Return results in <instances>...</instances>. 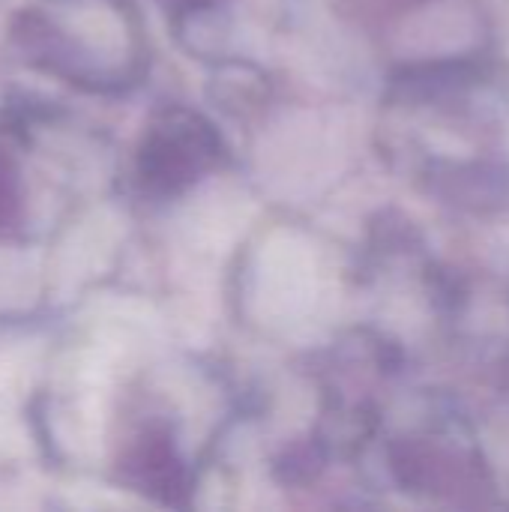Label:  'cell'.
<instances>
[{"mask_svg": "<svg viewBox=\"0 0 509 512\" xmlns=\"http://www.w3.org/2000/svg\"><path fill=\"white\" fill-rule=\"evenodd\" d=\"M18 216V180L9 159L0 156V228H6Z\"/></svg>", "mask_w": 509, "mask_h": 512, "instance_id": "obj_2", "label": "cell"}, {"mask_svg": "<svg viewBox=\"0 0 509 512\" xmlns=\"http://www.w3.org/2000/svg\"><path fill=\"white\" fill-rule=\"evenodd\" d=\"M219 141L192 114H174L156 126L141 153V177L156 192H180L216 159Z\"/></svg>", "mask_w": 509, "mask_h": 512, "instance_id": "obj_1", "label": "cell"}]
</instances>
